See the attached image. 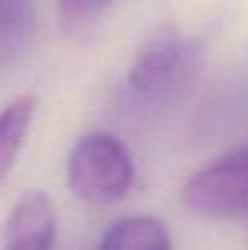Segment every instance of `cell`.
I'll list each match as a JSON object with an SVG mask.
<instances>
[{
  "mask_svg": "<svg viewBox=\"0 0 248 250\" xmlns=\"http://www.w3.org/2000/svg\"><path fill=\"white\" fill-rule=\"evenodd\" d=\"M33 18V0H0V44L29 31Z\"/></svg>",
  "mask_w": 248,
  "mask_h": 250,
  "instance_id": "cell-7",
  "label": "cell"
},
{
  "mask_svg": "<svg viewBox=\"0 0 248 250\" xmlns=\"http://www.w3.org/2000/svg\"><path fill=\"white\" fill-rule=\"evenodd\" d=\"M35 117V99L31 95L18 97L0 110V182L13 167Z\"/></svg>",
  "mask_w": 248,
  "mask_h": 250,
  "instance_id": "cell-6",
  "label": "cell"
},
{
  "mask_svg": "<svg viewBox=\"0 0 248 250\" xmlns=\"http://www.w3.org/2000/svg\"><path fill=\"white\" fill-rule=\"evenodd\" d=\"M66 178L75 198L92 207H110L127 195L136 169L121 138L110 132H90L70 149Z\"/></svg>",
  "mask_w": 248,
  "mask_h": 250,
  "instance_id": "cell-1",
  "label": "cell"
},
{
  "mask_svg": "<svg viewBox=\"0 0 248 250\" xmlns=\"http://www.w3.org/2000/svg\"><path fill=\"white\" fill-rule=\"evenodd\" d=\"M114 0H60V16L68 29L83 26L99 18Z\"/></svg>",
  "mask_w": 248,
  "mask_h": 250,
  "instance_id": "cell-8",
  "label": "cell"
},
{
  "mask_svg": "<svg viewBox=\"0 0 248 250\" xmlns=\"http://www.w3.org/2000/svg\"><path fill=\"white\" fill-rule=\"evenodd\" d=\"M57 217L53 200L44 191H26L16 204L4 229V250H53Z\"/></svg>",
  "mask_w": 248,
  "mask_h": 250,
  "instance_id": "cell-4",
  "label": "cell"
},
{
  "mask_svg": "<svg viewBox=\"0 0 248 250\" xmlns=\"http://www.w3.org/2000/svg\"><path fill=\"white\" fill-rule=\"evenodd\" d=\"M200 64V42L174 26H163L141 44L127 73V86L147 101L174 99L191 86Z\"/></svg>",
  "mask_w": 248,
  "mask_h": 250,
  "instance_id": "cell-2",
  "label": "cell"
},
{
  "mask_svg": "<svg viewBox=\"0 0 248 250\" xmlns=\"http://www.w3.org/2000/svg\"><path fill=\"white\" fill-rule=\"evenodd\" d=\"M183 204L202 217H237L248 213V145L198 169L183 187Z\"/></svg>",
  "mask_w": 248,
  "mask_h": 250,
  "instance_id": "cell-3",
  "label": "cell"
},
{
  "mask_svg": "<svg viewBox=\"0 0 248 250\" xmlns=\"http://www.w3.org/2000/svg\"><path fill=\"white\" fill-rule=\"evenodd\" d=\"M99 250H171V235L158 217L130 215L105 230Z\"/></svg>",
  "mask_w": 248,
  "mask_h": 250,
  "instance_id": "cell-5",
  "label": "cell"
}]
</instances>
